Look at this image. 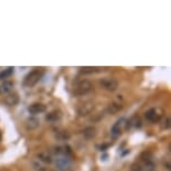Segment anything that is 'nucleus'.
<instances>
[{
  "label": "nucleus",
  "instance_id": "obj_8",
  "mask_svg": "<svg viewBox=\"0 0 171 171\" xmlns=\"http://www.w3.org/2000/svg\"><path fill=\"white\" fill-rule=\"evenodd\" d=\"M12 87H14V83L11 81H3L0 84V95H7L9 93H11Z\"/></svg>",
  "mask_w": 171,
  "mask_h": 171
},
{
  "label": "nucleus",
  "instance_id": "obj_5",
  "mask_svg": "<svg viewBox=\"0 0 171 171\" xmlns=\"http://www.w3.org/2000/svg\"><path fill=\"white\" fill-rule=\"evenodd\" d=\"M55 164H56L58 170H68V169L72 168V164H73V163H72L70 158L59 157L57 158L56 161H55Z\"/></svg>",
  "mask_w": 171,
  "mask_h": 171
},
{
  "label": "nucleus",
  "instance_id": "obj_15",
  "mask_svg": "<svg viewBox=\"0 0 171 171\" xmlns=\"http://www.w3.org/2000/svg\"><path fill=\"white\" fill-rule=\"evenodd\" d=\"M83 135L86 139H93L96 135V129L94 126H88V128L83 130Z\"/></svg>",
  "mask_w": 171,
  "mask_h": 171
},
{
  "label": "nucleus",
  "instance_id": "obj_9",
  "mask_svg": "<svg viewBox=\"0 0 171 171\" xmlns=\"http://www.w3.org/2000/svg\"><path fill=\"white\" fill-rule=\"evenodd\" d=\"M122 109H123V105L121 103H118V102H112V103H110L109 105H107L106 107V112L109 113V114H116V113H119L120 111H122Z\"/></svg>",
  "mask_w": 171,
  "mask_h": 171
},
{
  "label": "nucleus",
  "instance_id": "obj_1",
  "mask_svg": "<svg viewBox=\"0 0 171 171\" xmlns=\"http://www.w3.org/2000/svg\"><path fill=\"white\" fill-rule=\"evenodd\" d=\"M92 90H93L92 82L88 81V79H82V81H79V83L74 86L73 94L75 96H83L88 94Z\"/></svg>",
  "mask_w": 171,
  "mask_h": 171
},
{
  "label": "nucleus",
  "instance_id": "obj_18",
  "mask_svg": "<svg viewBox=\"0 0 171 171\" xmlns=\"http://www.w3.org/2000/svg\"><path fill=\"white\" fill-rule=\"evenodd\" d=\"M11 73H12V68H8L7 70H5V72H2V73H0V79H1V77H6V76H9Z\"/></svg>",
  "mask_w": 171,
  "mask_h": 171
},
{
  "label": "nucleus",
  "instance_id": "obj_13",
  "mask_svg": "<svg viewBox=\"0 0 171 171\" xmlns=\"http://www.w3.org/2000/svg\"><path fill=\"white\" fill-rule=\"evenodd\" d=\"M40 122L39 120L37 118H34V116H31V118H28L27 121H26V126H27V129L28 130H34V129H37L38 126H39Z\"/></svg>",
  "mask_w": 171,
  "mask_h": 171
},
{
  "label": "nucleus",
  "instance_id": "obj_6",
  "mask_svg": "<svg viewBox=\"0 0 171 171\" xmlns=\"http://www.w3.org/2000/svg\"><path fill=\"white\" fill-rule=\"evenodd\" d=\"M5 103L9 106H15L19 103V96L17 93H9L5 95Z\"/></svg>",
  "mask_w": 171,
  "mask_h": 171
},
{
  "label": "nucleus",
  "instance_id": "obj_10",
  "mask_svg": "<svg viewBox=\"0 0 171 171\" xmlns=\"http://www.w3.org/2000/svg\"><path fill=\"white\" fill-rule=\"evenodd\" d=\"M45 119L48 122H57V121H59L62 119V112H61V111H57V110L52 111V112H49L48 114H46Z\"/></svg>",
  "mask_w": 171,
  "mask_h": 171
},
{
  "label": "nucleus",
  "instance_id": "obj_2",
  "mask_svg": "<svg viewBox=\"0 0 171 171\" xmlns=\"http://www.w3.org/2000/svg\"><path fill=\"white\" fill-rule=\"evenodd\" d=\"M43 75V72L39 70H31L30 73L27 74V76L25 77V81H24V85L27 87H33L34 85H36L38 82H39L40 77Z\"/></svg>",
  "mask_w": 171,
  "mask_h": 171
},
{
  "label": "nucleus",
  "instance_id": "obj_4",
  "mask_svg": "<svg viewBox=\"0 0 171 171\" xmlns=\"http://www.w3.org/2000/svg\"><path fill=\"white\" fill-rule=\"evenodd\" d=\"M94 109H95V104L93 102H85L82 105H79V107L77 109V114H79V116H82V118L88 116L94 111Z\"/></svg>",
  "mask_w": 171,
  "mask_h": 171
},
{
  "label": "nucleus",
  "instance_id": "obj_7",
  "mask_svg": "<svg viewBox=\"0 0 171 171\" xmlns=\"http://www.w3.org/2000/svg\"><path fill=\"white\" fill-rule=\"evenodd\" d=\"M45 111H46V105H44V104L42 103H34L28 107V112L34 115L44 113Z\"/></svg>",
  "mask_w": 171,
  "mask_h": 171
},
{
  "label": "nucleus",
  "instance_id": "obj_16",
  "mask_svg": "<svg viewBox=\"0 0 171 171\" xmlns=\"http://www.w3.org/2000/svg\"><path fill=\"white\" fill-rule=\"evenodd\" d=\"M101 70H102L101 67H92V66L79 68L81 73H84V74H94V73H97V72H100Z\"/></svg>",
  "mask_w": 171,
  "mask_h": 171
},
{
  "label": "nucleus",
  "instance_id": "obj_14",
  "mask_svg": "<svg viewBox=\"0 0 171 171\" xmlns=\"http://www.w3.org/2000/svg\"><path fill=\"white\" fill-rule=\"evenodd\" d=\"M55 137H56V139L59 141H66L70 137V132L66 131V130H59V131H57Z\"/></svg>",
  "mask_w": 171,
  "mask_h": 171
},
{
  "label": "nucleus",
  "instance_id": "obj_11",
  "mask_svg": "<svg viewBox=\"0 0 171 171\" xmlns=\"http://www.w3.org/2000/svg\"><path fill=\"white\" fill-rule=\"evenodd\" d=\"M160 115L158 114L157 110L155 109H150L149 111L146 112V119L150 122H157L159 120Z\"/></svg>",
  "mask_w": 171,
  "mask_h": 171
},
{
  "label": "nucleus",
  "instance_id": "obj_3",
  "mask_svg": "<svg viewBox=\"0 0 171 171\" xmlns=\"http://www.w3.org/2000/svg\"><path fill=\"white\" fill-rule=\"evenodd\" d=\"M100 85H101L102 88L110 92H114V91L118 90L119 87V83L116 79H112V77H104L100 81Z\"/></svg>",
  "mask_w": 171,
  "mask_h": 171
},
{
  "label": "nucleus",
  "instance_id": "obj_20",
  "mask_svg": "<svg viewBox=\"0 0 171 171\" xmlns=\"http://www.w3.org/2000/svg\"><path fill=\"white\" fill-rule=\"evenodd\" d=\"M1 139H2V135H1V132H0V141H1Z\"/></svg>",
  "mask_w": 171,
  "mask_h": 171
},
{
  "label": "nucleus",
  "instance_id": "obj_17",
  "mask_svg": "<svg viewBox=\"0 0 171 171\" xmlns=\"http://www.w3.org/2000/svg\"><path fill=\"white\" fill-rule=\"evenodd\" d=\"M38 160L42 161V162H45V163H52L53 162L52 157L47 153H39L38 154Z\"/></svg>",
  "mask_w": 171,
  "mask_h": 171
},
{
  "label": "nucleus",
  "instance_id": "obj_12",
  "mask_svg": "<svg viewBox=\"0 0 171 171\" xmlns=\"http://www.w3.org/2000/svg\"><path fill=\"white\" fill-rule=\"evenodd\" d=\"M122 122H123V119L118 120L114 123V125L112 126V129H111V135H112L114 139L121 134V124H122Z\"/></svg>",
  "mask_w": 171,
  "mask_h": 171
},
{
  "label": "nucleus",
  "instance_id": "obj_19",
  "mask_svg": "<svg viewBox=\"0 0 171 171\" xmlns=\"http://www.w3.org/2000/svg\"><path fill=\"white\" fill-rule=\"evenodd\" d=\"M169 126H170V119L167 118L165 119V121H163V124L161 125V128L165 130V129H169Z\"/></svg>",
  "mask_w": 171,
  "mask_h": 171
}]
</instances>
